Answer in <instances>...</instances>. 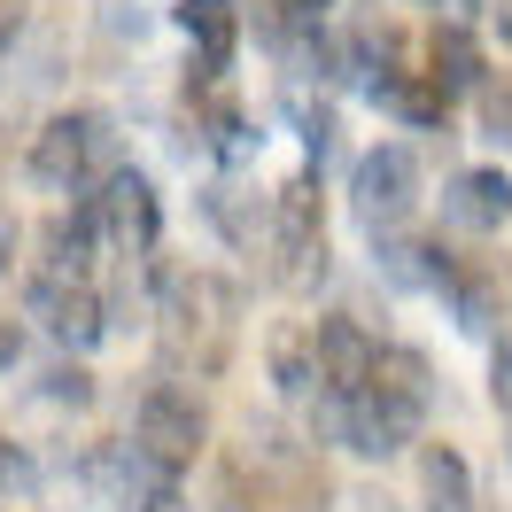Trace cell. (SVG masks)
<instances>
[{"label": "cell", "instance_id": "cell-24", "mask_svg": "<svg viewBox=\"0 0 512 512\" xmlns=\"http://www.w3.org/2000/svg\"><path fill=\"white\" fill-rule=\"evenodd\" d=\"M8 256H16V218H0V272H8Z\"/></svg>", "mask_w": 512, "mask_h": 512}, {"label": "cell", "instance_id": "cell-18", "mask_svg": "<svg viewBox=\"0 0 512 512\" xmlns=\"http://www.w3.org/2000/svg\"><path fill=\"white\" fill-rule=\"evenodd\" d=\"M474 117L497 148H512V70H489V86L474 94Z\"/></svg>", "mask_w": 512, "mask_h": 512}, {"label": "cell", "instance_id": "cell-2", "mask_svg": "<svg viewBox=\"0 0 512 512\" xmlns=\"http://www.w3.org/2000/svg\"><path fill=\"white\" fill-rule=\"evenodd\" d=\"M156 334H163V373L179 381H218L233 365V342H241V288L210 272V264H179L163 272V303H156Z\"/></svg>", "mask_w": 512, "mask_h": 512}, {"label": "cell", "instance_id": "cell-25", "mask_svg": "<svg viewBox=\"0 0 512 512\" xmlns=\"http://www.w3.org/2000/svg\"><path fill=\"white\" fill-rule=\"evenodd\" d=\"M8 474H16V450H8V443H0V481H8Z\"/></svg>", "mask_w": 512, "mask_h": 512}, {"label": "cell", "instance_id": "cell-10", "mask_svg": "<svg viewBox=\"0 0 512 512\" xmlns=\"http://www.w3.org/2000/svg\"><path fill=\"white\" fill-rule=\"evenodd\" d=\"M450 311L474 326V334H497L512 319V264L489 249H458V272H450Z\"/></svg>", "mask_w": 512, "mask_h": 512}, {"label": "cell", "instance_id": "cell-17", "mask_svg": "<svg viewBox=\"0 0 512 512\" xmlns=\"http://www.w3.org/2000/svg\"><path fill=\"white\" fill-rule=\"evenodd\" d=\"M381 101L404 117V125H450V94L427 78V70H419V78H404V86H388Z\"/></svg>", "mask_w": 512, "mask_h": 512}, {"label": "cell", "instance_id": "cell-22", "mask_svg": "<svg viewBox=\"0 0 512 512\" xmlns=\"http://www.w3.org/2000/svg\"><path fill=\"white\" fill-rule=\"evenodd\" d=\"M16 24H24V8H16V0H0V63H8V47H16Z\"/></svg>", "mask_w": 512, "mask_h": 512}, {"label": "cell", "instance_id": "cell-21", "mask_svg": "<svg viewBox=\"0 0 512 512\" xmlns=\"http://www.w3.org/2000/svg\"><path fill=\"white\" fill-rule=\"evenodd\" d=\"M334 512H396V505H388L381 489H350V497H342V505H334Z\"/></svg>", "mask_w": 512, "mask_h": 512}, {"label": "cell", "instance_id": "cell-15", "mask_svg": "<svg viewBox=\"0 0 512 512\" xmlns=\"http://www.w3.org/2000/svg\"><path fill=\"white\" fill-rule=\"evenodd\" d=\"M264 357H272L280 396H319V334H311V326H280V334L264 342Z\"/></svg>", "mask_w": 512, "mask_h": 512}, {"label": "cell", "instance_id": "cell-19", "mask_svg": "<svg viewBox=\"0 0 512 512\" xmlns=\"http://www.w3.org/2000/svg\"><path fill=\"white\" fill-rule=\"evenodd\" d=\"M39 396H47V404H94V373H86V365H55Z\"/></svg>", "mask_w": 512, "mask_h": 512}, {"label": "cell", "instance_id": "cell-5", "mask_svg": "<svg viewBox=\"0 0 512 512\" xmlns=\"http://www.w3.org/2000/svg\"><path fill=\"white\" fill-rule=\"evenodd\" d=\"M86 218H94V241L125 264H148L163 241V194L148 187V171H109L94 194H86Z\"/></svg>", "mask_w": 512, "mask_h": 512}, {"label": "cell", "instance_id": "cell-14", "mask_svg": "<svg viewBox=\"0 0 512 512\" xmlns=\"http://www.w3.org/2000/svg\"><path fill=\"white\" fill-rule=\"evenodd\" d=\"M179 32L194 39V63L225 70L241 47V16H233V0H179Z\"/></svg>", "mask_w": 512, "mask_h": 512}, {"label": "cell", "instance_id": "cell-1", "mask_svg": "<svg viewBox=\"0 0 512 512\" xmlns=\"http://www.w3.org/2000/svg\"><path fill=\"white\" fill-rule=\"evenodd\" d=\"M427 404H435V365L419 350H404V342H381L373 388L365 396H319L311 435L357 450V458H388V450H404L427 427Z\"/></svg>", "mask_w": 512, "mask_h": 512}, {"label": "cell", "instance_id": "cell-8", "mask_svg": "<svg viewBox=\"0 0 512 512\" xmlns=\"http://www.w3.org/2000/svg\"><path fill=\"white\" fill-rule=\"evenodd\" d=\"M32 319L63 350H94L109 334V295L94 288V272H47V280H32Z\"/></svg>", "mask_w": 512, "mask_h": 512}, {"label": "cell", "instance_id": "cell-16", "mask_svg": "<svg viewBox=\"0 0 512 512\" xmlns=\"http://www.w3.org/2000/svg\"><path fill=\"white\" fill-rule=\"evenodd\" d=\"M117 505H125V512H179V474L148 466V458L125 443V481H117Z\"/></svg>", "mask_w": 512, "mask_h": 512}, {"label": "cell", "instance_id": "cell-3", "mask_svg": "<svg viewBox=\"0 0 512 512\" xmlns=\"http://www.w3.org/2000/svg\"><path fill=\"white\" fill-rule=\"evenodd\" d=\"M24 163H32L39 187L78 194V202H86L109 171H125V163H117V125H109L101 109H55V117L32 132V156Z\"/></svg>", "mask_w": 512, "mask_h": 512}, {"label": "cell", "instance_id": "cell-26", "mask_svg": "<svg viewBox=\"0 0 512 512\" xmlns=\"http://www.w3.org/2000/svg\"><path fill=\"white\" fill-rule=\"evenodd\" d=\"M295 8H303V16H326V0H295Z\"/></svg>", "mask_w": 512, "mask_h": 512}, {"label": "cell", "instance_id": "cell-13", "mask_svg": "<svg viewBox=\"0 0 512 512\" xmlns=\"http://www.w3.org/2000/svg\"><path fill=\"white\" fill-rule=\"evenodd\" d=\"M419 512H474V466L450 443H419Z\"/></svg>", "mask_w": 512, "mask_h": 512}, {"label": "cell", "instance_id": "cell-4", "mask_svg": "<svg viewBox=\"0 0 512 512\" xmlns=\"http://www.w3.org/2000/svg\"><path fill=\"white\" fill-rule=\"evenodd\" d=\"M202 443H210V412H202L194 388H179L171 373L140 388V404H132V450H140L148 466L187 474L194 458H202Z\"/></svg>", "mask_w": 512, "mask_h": 512}, {"label": "cell", "instance_id": "cell-11", "mask_svg": "<svg viewBox=\"0 0 512 512\" xmlns=\"http://www.w3.org/2000/svg\"><path fill=\"white\" fill-rule=\"evenodd\" d=\"M427 78H435L450 101L481 94V86H489V63H481L474 32H458V24H427Z\"/></svg>", "mask_w": 512, "mask_h": 512}, {"label": "cell", "instance_id": "cell-7", "mask_svg": "<svg viewBox=\"0 0 512 512\" xmlns=\"http://www.w3.org/2000/svg\"><path fill=\"white\" fill-rule=\"evenodd\" d=\"M350 210L357 225L373 233V241H396L419 210V156L404 140H381V148H365L350 171Z\"/></svg>", "mask_w": 512, "mask_h": 512}, {"label": "cell", "instance_id": "cell-23", "mask_svg": "<svg viewBox=\"0 0 512 512\" xmlns=\"http://www.w3.org/2000/svg\"><path fill=\"white\" fill-rule=\"evenodd\" d=\"M497 404L512 412V334H505V350H497Z\"/></svg>", "mask_w": 512, "mask_h": 512}, {"label": "cell", "instance_id": "cell-6", "mask_svg": "<svg viewBox=\"0 0 512 512\" xmlns=\"http://www.w3.org/2000/svg\"><path fill=\"white\" fill-rule=\"evenodd\" d=\"M272 280L280 288H311L326 280V194H319V171H295L288 187L272 194Z\"/></svg>", "mask_w": 512, "mask_h": 512}, {"label": "cell", "instance_id": "cell-12", "mask_svg": "<svg viewBox=\"0 0 512 512\" xmlns=\"http://www.w3.org/2000/svg\"><path fill=\"white\" fill-rule=\"evenodd\" d=\"M443 218L450 225H474V233H489V225L512 218V179L505 171H458L443 194Z\"/></svg>", "mask_w": 512, "mask_h": 512}, {"label": "cell", "instance_id": "cell-9", "mask_svg": "<svg viewBox=\"0 0 512 512\" xmlns=\"http://www.w3.org/2000/svg\"><path fill=\"white\" fill-rule=\"evenodd\" d=\"M311 334H319V396H365V388H373V365H381V342H373L350 311L311 319Z\"/></svg>", "mask_w": 512, "mask_h": 512}, {"label": "cell", "instance_id": "cell-20", "mask_svg": "<svg viewBox=\"0 0 512 512\" xmlns=\"http://www.w3.org/2000/svg\"><path fill=\"white\" fill-rule=\"evenodd\" d=\"M16 357H24V319H16V311H0V373H8Z\"/></svg>", "mask_w": 512, "mask_h": 512}]
</instances>
